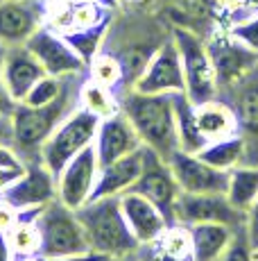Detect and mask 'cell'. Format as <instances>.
<instances>
[{
  "label": "cell",
  "mask_w": 258,
  "mask_h": 261,
  "mask_svg": "<svg viewBox=\"0 0 258 261\" xmlns=\"http://www.w3.org/2000/svg\"><path fill=\"white\" fill-rule=\"evenodd\" d=\"M25 46L39 59L46 75H54V77L86 75V62L73 50V46L61 34H57L48 25H41L25 41Z\"/></svg>",
  "instance_id": "obj_10"
},
{
  "label": "cell",
  "mask_w": 258,
  "mask_h": 261,
  "mask_svg": "<svg viewBox=\"0 0 258 261\" xmlns=\"http://www.w3.org/2000/svg\"><path fill=\"white\" fill-rule=\"evenodd\" d=\"M197 154H200L206 164H211L213 168L229 173V170H233L236 166L245 164L247 141H245V137L238 132V134H231V137L217 139V141H208Z\"/></svg>",
  "instance_id": "obj_25"
},
{
  "label": "cell",
  "mask_w": 258,
  "mask_h": 261,
  "mask_svg": "<svg viewBox=\"0 0 258 261\" xmlns=\"http://www.w3.org/2000/svg\"><path fill=\"white\" fill-rule=\"evenodd\" d=\"M18 216H21V209L12 207L9 202H5V200L0 198V232L7 234L9 229L14 227V223L18 220Z\"/></svg>",
  "instance_id": "obj_34"
},
{
  "label": "cell",
  "mask_w": 258,
  "mask_h": 261,
  "mask_svg": "<svg viewBox=\"0 0 258 261\" xmlns=\"http://www.w3.org/2000/svg\"><path fill=\"white\" fill-rule=\"evenodd\" d=\"M120 98V112L129 118L145 148L170 159L179 150L172 93H138L127 89Z\"/></svg>",
  "instance_id": "obj_2"
},
{
  "label": "cell",
  "mask_w": 258,
  "mask_h": 261,
  "mask_svg": "<svg viewBox=\"0 0 258 261\" xmlns=\"http://www.w3.org/2000/svg\"><path fill=\"white\" fill-rule=\"evenodd\" d=\"M143 170V145L136 152L120 157L116 162L100 166L98 173V182L93 187V193L88 200H100V198H111V195H122L136 184Z\"/></svg>",
  "instance_id": "obj_19"
},
{
  "label": "cell",
  "mask_w": 258,
  "mask_h": 261,
  "mask_svg": "<svg viewBox=\"0 0 258 261\" xmlns=\"http://www.w3.org/2000/svg\"><path fill=\"white\" fill-rule=\"evenodd\" d=\"M195 116L202 137L206 141H217V139H224L240 132L236 112H233V107L227 100H220V95L213 100H206L202 105H195Z\"/></svg>",
  "instance_id": "obj_21"
},
{
  "label": "cell",
  "mask_w": 258,
  "mask_h": 261,
  "mask_svg": "<svg viewBox=\"0 0 258 261\" xmlns=\"http://www.w3.org/2000/svg\"><path fill=\"white\" fill-rule=\"evenodd\" d=\"M91 3H102V5H107V7H113L116 0H91Z\"/></svg>",
  "instance_id": "obj_43"
},
{
  "label": "cell",
  "mask_w": 258,
  "mask_h": 261,
  "mask_svg": "<svg viewBox=\"0 0 258 261\" xmlns=\"http://www.w3.org/2000/svg\"><path fill=\"white\" fill-rule=\"evenodd\" d=\"M75 214L84 227L91 252L111 259L134 254L138 250V241L132 234L122 214L120 195L88 200L86 204L75 209Z\"/></svg>",
  "instance_id": "obj_3"
},
{
  "label": "cell",
  "mask_w": 258,
  "mask_h": 261,
  "mask_svg": "<svg viewBox=\"0 0 258 261\" xmlns=\"http://www.w3.org/2000/svg\"><path fill=\"white\" fill-rule=\"evenodd\" d=\"M138 261H195L190 234L186 225H170L152 243H143L136 250Z\"/></svg>",
  "instance_id": "obj_20"
},
{
  "label": "cell",
  "mask_w": 258,
  "mask_h": 261,
  "mask_svg": "<svg viewBox=\"0 0 258 261\" xmlns=\"http://www.w3.org/2000/svg\"><path fill=\"white\" fill-rule=\"evenodd\" d=\"M43 25V0H0V43L23 46Z\"/></svg>",
  "instance_id": "obj_15"
},
{
  "label": "cell",
  "mask_w": 258,
  "mask_h": 261,
  "mask_svg": "<svg viewBox=\"0 0 258 261\" xmlns=\"http://www.w3.org/2000/svg\"><path fill=\"white\" fill-rule=\"evenodd\" d=\"M37 223L39 232H41V248H39L37 257L57 259L91 252L77 214L59 200H52L46 207L39 209Z\"/></svg>",
  "instance_id": "obj_5"
},
{
  "label": "cell",
  "mask_w": 258,
  "mask_h": 261,
  "mask_svg": "<svg viewBox=\"0 0 258 261\" xmlns=\"http://www.w3.org/2000/svg\"><path fill=\"white\" fill-rule=\"evenodd\" d=\"M84 75H68L66 87L57 100L41 107H29L18 102L12 114V148L21 154V159L32 162L39 159L43 143L52 137V132L61 125V120L79 105V87Z\"/></svg>",
  "instance_id": "obj_1"
},
{
  "label": "cell",
  "mask_w": 258,
  "mask_h": 261,
  "mask_svg": "<svg viewBox=\"0 0 258 261\" xmlns=\"http://www.w3.org/2000/svg\"><path fill=\"white\" fill-rule=\"evenodd\" d=\"M39 261H104V257L95 252H84V254H71V257H57V259L39 257Z\"/></svg>",
  "instance_id": "obj_37"
},
{
  "label": "cell",
  "mask_w": 258,
  "mask_h": 261,
  "mask_svg": "<svg viewBox=\"0 0 258 261\" xmlns=\"http://www.w3.org/2000/svg\"><path fill=\"white\" fill-rule=\"evenodd\" d=\"M39 209H23L14 227L7 232V241L16 257H37L39 254V248H41V232L37 223Z\"/></svg>",
  "instance_id": "obj_27"
},
{
  "label": "cell",
  "mask_w": 258,
  "mask_h": 261,
  "mask_svg": "<svg viewBox=\"0 0 258 261\" xmlns=\"http://www.w3.org/2000/svg\"><path fill=\"white\" fill-rule=\"evenodd\" d=\"M172 100H175V123H177L179 150L197 154L208 141L202 137L200 125H197L195 102H190L186 93H172Z\"/></svg>",
  "instance_id": "obj_24"
},
{
  "label": "cell",
  "mask_w": 258,
  "mask_h": 261,
  "mask_svg": "<svg viewBox=\"0 0 258 261\" xmlns=\"http://www.w3.org/2000/svg\"><path fill=\"white\" fill-rule=\"evenodd\" d=\"M0 170H12V173L25 170V162L21 159V154L7 143H0Z\"/></svg>",
  "instance_id": "obj_33"
},
{
  "label": "cell",
  "mask_w": 258,
  "mask_h": 261,
  "mask_svg": "<svg viewBox=\"0 0 258 261\" xmlns=\"http://www.w3.org/2000/svg\"><path fill=\"white\" fill-rule=\"evenodd\" d=\"M134 193H141L143 198H147L150 202H154L161 214L168 218V223L175 225V204L179 198L181 189L177 184L172 168L168 164V159H163L161 154H156L154 150L143 145V170L141 177L136 179V184L132 187Z\"/></svg>",
  "instance_id": "obj_7"
},
{
  "label": "cell",
  "mask_w": 258,
  "mask_h": 261,
  "mask_svg": "<svg viewBox=\"0 0 258 261\" xmlns=\"http://www.w3.org/2000/svg\"><path fill=\"white\" fill-rule=\"evenodd\" d=\"M0 143L12 145V116L0 114Z\"/></svg>",
  "instance_id": "obj_38"
},
{
  "label": "cell",
  "mask_w": 258,
  "mask_h": 261,
  "mask_svg": "<svg viewBox=\"0 0 258 261\" xmlns=\"http://www.w3.org/2000/svg\"><path fill=\"white\" fill-rule=\"evenodd\" d=\"M21 173H12V170H0V191H3L7 184H12L14 179L18 177Z\"/></svg>",
  "instance_id": "obj_40"
},
{
  "label": "cell",
  "mask_w": 258,
  "mask_h": 261,
  "mask_svg": "<svg viewBox=\"0 0 258 261\" xmlns=\"http://www.w3.org/2000/svg\"><path fill=\"white\" fill-rule=\"evenodd\" d=\"M206 48L211 53L213 66H215L220 93L229 91L233 84H238L254 68H258V53L242 46L240 41H236L229 34V30L222 34H213L206 41Z\"/></svg>",
  "instance_id": "obj_8"
},
{
  "label": "cell",
  "mask_w": 258,
  "mask_h": 261,
  "mask_svg": "<svg viewBox=\"0 0 258 261\" xmlns=\"http://www.w3.org/2000/svg\"><path fill=\"white\" fill-rule=\"evenodd\" d=\"M217 261H254V245L249 243V237H247L245 227L236 229L229 248L222 252V257Z\"/></svg>",
  "instance_id": "obj_31"
},
{
  "label": "cell",
  "mask_w": 258,
  "mask_h": 261,
  "mask_svg": "<svg viewBox=\"0 0 258 261\" xmlns=\"http://www.w3.org/2000/svg\"><path fill=\"white\" fill-rule=\"evenodd\" d=\"M46 75L43 66L39 64V59L27 50V46H9L5 53V62L0 68V77H3L5 87H7L9 95L16 102L25 100L27 91Z\"/></svg>",
  "instance_id": "obj_17"
},
{
  "label": "cell",
  "mask_w": 258,
  "mask_h": 261,
  "mask_svg": "<svg viewBox=\"0 0 258 261\" xmlns=\"http://www.w3.org/2000/svg\"><path fill=\"white\" fill-rule=\"evenodd\" d=\"M16 105L18 102L9 95L7 87H5V82H3V77H0V114H3V116H12L14 109H16Z\"/></svg>",
  "instance_id": "obj_36"
},
{
  "label": "cell",
  "mask_w": 258,
  "mask_h": 261,
  "mask_svg": "<svg viewBox=\"0 0 258 261\" xmlns=\"http://www.w3.org/2000/svg\"><path fill=\"white\" fill-rule=\"evenodd\" d=\"M175 223H224L233 229L245 227V214L229 202L227 193H179L175 204Z\"/></svg>",
  "instance_id": "obj_9"
},
{
  "label": "cell",
  "mask_w": 258,
  "mask_h": 261,
  "mask_svg": "<svg viewBox=\"0 0 258 261\" xmlns=\"http://www.w3.org/2000/svg\"><path fill=\"white\" fill-rule=\"evenodd\" d=\"M98 125H100V118L93 116L91 112H86L84 107L77 105V107L61 120V125L52 132V137L43 143L41 152H39L41 164L57 177V175L61 173V168L66 166L77 152H82L84 148L93 145Z\"/></svg>",
  "instance_id": "obj_6"
},
{
  "label": "cell",
  "mask_w": 258,
  "mask_h": 261,
  "mask_svg": "<svg viewBox=\"0 0 258 261\" xmlns=\"http://www.w3.org/2000/svg\"><path fill=\"white\" fill-rule=\"evenodd\" d=\"M120 207H122V214H125L129 229H132V234L138 241V245L152 243V241L158 239L170 227V223L161 214V209L154 202H150L147 198H143L141 193H134V191L122 193Z\"/></svg>",
  "instance_id": "obj_18"
},
{
  "label": "cell",
  "mask_w": 258,
  "mask_h": 261,
  "mask_svg": "<svg viewBox=\"0 0 258 261\" xmlns=\"http://www.w3.org/2000/svg\"><path fill=\"white\" fill-rule=\"evenodd\" d=\"M104 261H138V257H136V252H134V254H125V257H111Z\"/></svg>",
  "instance_id": "obj_41"
},
{
  "label": "cell",
  "mask_w": 258,
  "mask_h": 261,
  "mask_svg": "<svg viewBox=\"0 0 258 261\" xmlns=\"http://www.w3.org/2000/svg\"><path fill=\"white\" fill-rule=\"evenodd\" d=\"M229 34L236 39V41H240L242 46H247L249 50L258 53V14L233 23L229 28Z\"/></svg>",
  "instance_id": "obj_32"
},
{
  "label": "cell",
  "mask_w": 258,
  "mask_h": 261,
  "mask_svg": "<svg viewBox=\"0 0 258 261\" xmlns=\"http://www.w3.org/2000/svg\"><path fill=\"white\" fill-rule=\"evenodd\" d=\"M0 198L16 209H39L57 200V177L41 164V159L25 162V170L0 191Z\"/></svg>",
  "instance_id": "obj_12"
},
{
  "label": "cell",
  "mask_w": 258,
  "mask_h": 261,
  "mask_svg": "<svg viewBox=\"0 0 258 261\" xmlns=\"http://www.w3.org/2000/svg\"><path fill=\"white\" fill-rule=\"evenodd\" d=\"M79 107H84L86 112H91L93 116L102 120L120 112V98L113 89L104 87L86 75L82 80V87H79Z\"/></svg>",
  "instance_id": "obj_28"
},
{
  "label": "cell",
  "mask_w": 258,
  "mask_h": 261,
  "mask_svg": "<svg viewBox=\"0 0 258 261\" xmlns=\"http://www.w3.org/2000/svg\"><path fill=\"white\" fill-rule=\"evenodd\" d=\"M98 173H100V164H98L95 148L88 145L82 152H77L57 175V200L73 212L86 204L98 182Z\"/></svg>",
  "instance_id": "obj_13"
},
{
  "label": "cell",
  "mask_w": 258,
  "mask_h": 261,
  "mask_svg": "<svg viewBox=\"0 0 258 261\" xmlns=\"http://www.w3.org/2000/svg\"><path fill=\"white\" fill-rule=\"evenodd\" d=\"M231 107L236 112L238 127L245 139L258 137V68L229 89Z\"/></svg>",
  "instance_id": "obj_22"
},
{
  "label": "cell",
  "mask_w": 258,
  "mask_h": 261,
  "mask_svg": "<svg viewBox=\"0 0 258 261\" xmlns=\"http://www.w3.org/2000/svg\"><path fill=\"white\" fill-rule=\"evenodd\" d=\"M141 145V137L136 134L134 125L129 123V118L122 112L113 114L109 118H102L100 125H98L95 139H93V148H95L100 166H107L116 159L136 152Z\"/></svg>",
  "instance_id": "obj_16"
},
{
  "label": "cell",
  "mask_w": 258,
  "mask_h": 261,
  "mask_svg": "<svg viewBox=\"0 0 258 261\" xmlns=\"http://www.w3.org/2000/svg\"><path fill=\"white\" fill-rule=\"evenodd\" d=\"M227 198L238 212L247 214V209L258 200V164H240L229 170Z\"/></svg>",
  "instance_id": "obj_26"
},
{
  "label": "cell",
  "mask_w": 258,
  "mask_h": 261,
  "mask_svg": "<svg viewBox=\"0 0 258 261\" xmlns=\"http://www.w3.org/2000/svg\"><path fill=\"white\" fill-rule=\"evenodd\" d=\"M190 234L192 257L195 261H217L227 248H229L236 229L224 223H197L186 225Z\"/></svg>",
  "instance_id": "obj_23"
},
{
  "label": "cell",
  "mask_w": 258,
  "mask_h": 261,
  "mask_svg": "<svg viewBox=\"0 0 258 261\" xmlns=\"http://www.w3.org/2000/svg\"><path fill=\"white\" fill-rule=\"evenodd\" d=\"M86 75L91 80H95V82L104 84V87L113 89V91H116V87H120V84L125 82V71H122L120 59L111 53H104V50H100V53L88 62Z\"/></svg>",
  "instance_id": "obj_29"
},
{
  "label": "cell",
  "mask_w": 258,
  "mask_h": 261,
  "mask_svg": "<svg viewBox=\"0 0 258 261\" xmlns=\"http://www.w3.org/2000/svg\"><path fill=\"white\" fill-rule=\"evenodd\" d=\"M132 89L138 93H183L186 91L181 57L172 37L166 39L156 48V53L150 57L147 66L136 77Z\"/></svg>",
  "instance_id": "obj_11"
},
{
  "label": "cell",
  "mask_w": 258,
  "mask_h": 261,
  "mask_svg": "<svg viewBox=\"0 0 258 261\" xmlns=\"http://www.w3.org/2000/svg\"><path fill=\"white\" fill-rule=\"evenodd\" d=\"M168 164L183 193H227L229 189V173L213 168L200 154L177 150Z\"/></svg>",
  "instance_id": "obj_14"
},
{
  "label": "cell",
  "mask_w": 258,
  "mask_h": 261,
  "mask_svg": "<svg viewBox=\"0 0 258 261\" xmlns=\"http://www.w3.org/2000/svg\"><path fill=\"white\" fill-rule=\"evenodd\" d=\"M254 261H258V248H254Z\"/></svg>",
  "instance_id": "obj_45"
},
{
  "label": "cell",
  "mask_w": 258,
  "mask_h": 261,
  "mask_svg": "<svg viewBox=\"0 0 258 261\" xmlns=\"http://www.w3.org/2000/svg\"><path fill=\"white\" fill-rule=\"evenodd\" d=\"M245 232L249 237V243L258 248V200L247 209L245 214Z\"/></svg>",
  "instance_id": "obj_35"
},
{
  "label": "cell",
  "mask_w": 258,
  "mask_h": 261,
  "mask_svg": "<svg viewBox=\"0 0 258 261\" xmlns=\"http://www.w3.org/2000/svg\"><path fill=\"white\" fill-rule=\"evenodd\" d=\"M14 259H16V254H14L12 245H9L7 234L0 232V261H14Z\"/></svg>",
  "instance_id": "obj_39"
},
{
  "label": "cell",
  "mask_w": 258,
  "mask_h": 261,
  "mask_svg": "<svg viewBox=\"0 0 258 261\" xmlns=\"http://www.w3.org/2000/svg\"><path fill=\"white\" fill-rule=\"evenodd\" d=\"M14 261H39V257H16Z\"/></svg>",
  "instance_id": "obj_44"
},
{
  "label": "cell",
  "mask_w": 258,
  "mask_h": 261,
  "mask_svg": "<svg viewBox=\"0 0 258 261\" xmlns=\"http://www.w3.org/2000/svg\"><path fill=\"white\" fill-rule=\"evenodd\" d=\"M172 41L177 43L183 68V82H186L188 100L195 105H202L206 100H213L220 95L215 77V66H213L211 53L206 48V41L190 28L175 25L172 30Z\"/></svg>",
  "instance_id": "obj_4"
},
{
  "label": "cell",
  "mask_w": 258,
  "mask_h": 261,
  "mask_svg": "<svg viewBox=\"0 0 258 261\" xmlns=\"http://www.w3.org/2000/svg\"><path fill=\"white\" fill-rule=\"evenodd\" d=\"M5 53H7V46L0 43V68H3V62H5Z\"/></svg>",
  "instance_id": "obj_42"
},
{
  "label": "cell",
  "mask_w": 258,
  "mask_h": 261,
  "mask_svg": "<svg viewBox=\"0 0 258 261\" xmlns=\"http://www.w3.org/2000/svg\"><path fill=\"white\" fill-rule=\"evenodd\" d=\"M66 87V77H54V75H43L37 84L27 91L23 105H29V107H41V105H48L52 100L59 98V93Z\"/></svg>",
  "instance_id": "obj_30"
}]
</instances>
